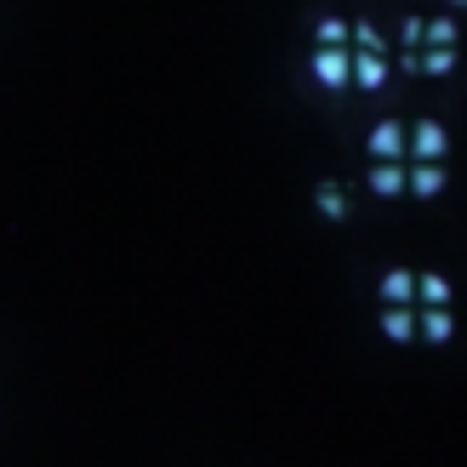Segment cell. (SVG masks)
<instances>
[{
	"instance_id": "5bb4252c",
	"label": "cell",
	"mask_w": 467,
	"mask_h": 467,
	"mask_svg": "<svg viewBox=\"0 0 467 467\" xmlns=\"http://www.w3.org/2000/svg\"><path fill=\"white\" fill-rule=\"evenodd\" d=\"M348 40H354V52H382L388 57V40H382V29H377V23H348Z\"/></svg>"
},
{
	"instance_id": "2e32d148",
	"label": "cell",
	"mask_w": 467,
	"mask_h": 467,
	"mask_svg": "<svg viewBox=\"0 0 467 467\" xmlns=\"http://www.w3.org/2000/svg\"><path fill=\"white\" fill-rule=\"evenodd\" d=\"M400 46H405V52H416V46H422V17H405V23H400Z\"/></svg>"
},
{
	"instance_id": "8fae6325",
	"label": "cell",
	"mask_w": 467,
	"mask_h": 467,
	"mask_svg": "<svg viewBox=\"0 0 467 467\" xmlns=\"http://www.w3.org/2000/svg\"><path fill=\"white\" fill-rule=\"evenodd\" d=\"M416 63H422V75L445 80V75H456V46H422V52H416Z\"/></svg>"
},
{
	"instance_id": "3957f363",
	"label": "cell",
	"mask_w": 467,
	"mask_h": 467,
	"mask_svg": "<svg viewBox=\"0 0 467 467\" xmlns=\"http://www.w3.org/2000/svg\"><path fill=\"white\" fill-rule=\"evenodd\" d=\"M348 46H314V57H308V68H314V80L325 86V91H342L348 86Z\"/></svg>"
},
{
	"instance_id": "5b68a950",
	"label": "cell",
	"mask_w": 467,
	"mask_h": 467,
	"mask_svg": "<svg viewBox=\"0 0 467 467\" xmlns=\"http://www.w3.org/2000/svg\"><path fill=\"white\" fill-rule=\"evenodd\" d=\"M348 80H354L359 91H382L388 86V57L382 52H354L348 57Z\"/></svg>"
},
{
	"instance_id": "9c48e42d",
	"label": "cell",
	"mask_w": 467,
	"mask_h": 467,
	"mask_svg": "<svg viewBox=\"0 0 467 467\" xmlns=\"http://www.w3.org/2000/svg\"><path fill=\"white\" fill-rule=\"evenodd\" d=\"M365 182H370V194H382V200H400V194H405V160H377Z\"/></svg>"
},
{
	"instance_id": "4fadbf2b",
	"label": "cell",
	"mask_w": 467,
	"mask_h": 467,
	"mask_svg": "<svg viewBox=\"0 0 467 467\" xmlns=\"http://www.w3.org/2000/svg\"><path fill=\"white\" fill-rule=\"evenodd\" d=\"M462 40V29H456V17H422V46H456Z\"/></svg>"
},
{
	"instance_id": "7c38bea8",
	"label": "cell",
	"mask_w": 467,
	"mask_h": 467,
	"mask_svg": "<svg viewBox=\"0 0 467 467\" xmlns=\"http://www.w3.org/2000/svg\"><path fill=\"white\" fill-rule=\"evenodd\" d=\"M377 291H382V302H416V274L410 268H388Z\"/></svg>"
},
{
	"instance_id": "e0dca14e",
	"label": "cell",
	"mask_w": 467,
	"mask_h": 467,
	"mask_svg": "<svg viewBox=\"0 0 467 467\" xmlns=\"http://www.w3.org/2000/svg\"><path fill=\"white\" fill-rule=\"evenodd\" d=\"M451 6H467V0H451Z\"/></svg>"
},
{
	"instance_id": "52a82bcc",
	"label": "cell",
	"mask_w": 467,
	"mask_h": 467,
	"mask_svg": "<svg viewBox=\"0 0 467 467\" xmlns=\"http://www.w3.org/2000/svg\"><path fill=\"white\" fill-rule=\"evenodd\" d=\"M416 337L433 342V348H445L456 337V314L451 308H416Z\"/></svg>"
},
{
	"instance_id": "30bf717a",
	"label": "cell",
	"mask_w": 467,
	"mask_h": 467,
	"mask_svg": "<svg viewBox=\"0 0 467 467\" xmlns=\"http://www.w3.org/2000/svg\"><path fill=\"white\" fill-rule=\"evenodd\" d=\"M416 308H451V279L445 274H416Z\"/></svg>"
},
{
	"instance_id": "8992f818",
	"label": "cell",
	"mask_w": 467,
	"mask_h": 467,
	"mask_svg": "<svg viewBox=\"0 0 467 467\" xmlns=\"http://www.w3.org/2000/svg\"><path fill=\"white\" fill-rule=\"evenodd\" d=\"M365 149H370V160H405V126L400 120H377L370 137H365Z\"/></svg>"
},
{
	"instance_id": "277c9868",
	"label": "cell",
	"mask_w": 467,
	"mask_h": 467,
	"mask_svg": "<svg viewBox=\"0 0 467 467\" xmlns=\"http://www.w3.org/2000/svg\"><path fill=\"white\" fill-rule=\"evenodd\" d=\"M377 325H382V337L400 342V348L416 342V302H382V319Z\"/></svg>"
},
{
	"instance_id": "ba28073f",
	"label": "cell",
	"mask_w": 467,
	"mask_h": 467,
	"mask_svg": "<svg viewBox=\"0 0 467 467\" xmlns=\"http://www.w3.org/2000/svg\"><path fill=\"white\" fill-rule=\"evenodd\" d=\"M314 212L325 217V223H348V212H354V205H348V189L337 177H325L319 189H314Z\"/></svg>"
},
{
	"instance_id": "6da1fadb",
	"label": "cell",
	"mask_w": 467,
	"mask_h": 467,
	"mask_svg": "<svg viewBox=\"0 0 467 467\" xmlns=\"http://www.w3.org/2000/svg\"><path fill=\"white\" fill-rule=\"evenodd\" d=\"M445 154H451L445 120H416V126H405V160H445Z\"/></svg>"
},
{
	"instance_id": "7a4b0ae2",
	"label": "cell",
	"mask_w": 467,
	"mask_h": 467,
	"mask_svg": "<svg viewBox=\"0 0 467 467\" xmlns=\"http://www.w3.org/2000/svg\"><path fill=\"white\" fill-rule=\"evenodd\" d=\"M445 182H451L445 160H410V166H405V194H416V200H439Z\"/></svg>"
},
{
	"instance_id": "9a60e30c",
	"label": "cell",
	"mask_w": 467,
	"mask_h": 467,
	"mask_svg": "<svg viewBox=\"0 0 467 467\" xmlns=\"http://www.w3.org/2000/svg\"><path fill=\"white\" fill-rule=\"evenodd\" d=\"M314 46H348V17H319L314 23Z\"/></svg>"
}]
</instances>
